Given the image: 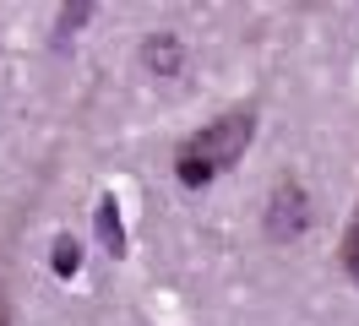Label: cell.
Returning a JSON list of instances; mask_svg holds the SVG:
<instances>
[{
    "mask_svg": "<svg viewBox=\"0 0 359 326\" xmlns=\"http://www.w3.org/2000/svg\"><path fill=\"white\" fill-rule=\"evenodd\" d=\"M343 272L359 283V212H354V223H348V234H343Z\"/></svg>",
    "mask_w": 359,
    "mask_h": 326,
    "instance_id": "6",
    "label": "cell"
},
{
    "mask_svg": "<svg viewBox=\"0 0 359 326\" xmlns=\"http://www.w3.org/2000/svg\"><path fill=\"white\" fill-rule=\"evenodd\" d=\"M311 229V196L299 179H278L267 196V239L272 245H294Z\"/></svg>",
    "mask_w": 359,
    "mask_h": 326,
    "instance_id": "2",
    "label": "cell"
},
{
    "mask_svg": "<svg viewBox=\"0 0 359 326\" xmlns=\"http://www.w3.org/2000/svg\"><path fill=\"white\" fill-rule=\"evenodd\" d=\"M88 17H93V6H66V11H60V33H71V27H82Z\"/></svg>",
    "mask_w": 359,
    "mask_h": 326,
    "instance_id": "7",
    "label": "cell"
},
{
    "mask_svg": "<svg viewBox=\"0 0 359 326\" xmlns=\"http://www.w3.org/2000/svg\"><path fill=\"white\" fill-rule=\"evenodd\" d=\"M49 266H55V278H60V283L76 278V272H82V245H76L71 234H60V239H55V256H49Z\"/></svg>",
    "mask_w": 359,
    "mask_h": 326,
    "instance_id": "5",
    "label": "cell"
},
{
    "mask_svg": "<svg viewBox=\"0 0 359 326\" xmlns=\"http://www.w3.org/2000/svg\"><path fill=\"white\" fill-rule=\"evenodd\" d=\"M93 229H98V245H104L109 256H126V223H120V201H114V196H98Z\"/></svg>",
    "mask_w": 359,
    "mask_h": 326,
    "instance_id": "4",
    "label": "cell"
},
{
    "mask_svg": "<svg viewBox=\"0 0 359 326\" xmlns=\"http://www.w3.org/2000/svg\"><path fill=\"white\" fill-rule=\"evenodd\" d=\"M0 326H11V310H6V294H0Z\"/></svg>",
    "mask_w": 359,
    "mask_h": 326,
    "instance_id": "8",
    "label": "cell"
},
{
    "mask_svg": "<svg viewBox=\"0 0 359 326\" xmlns=\"http://www.w3.org/2000/svg\"><path fill=\"white\" fill-rule=\"evenodd\" d=\"M142 71L147 76H180L185 71V43H180V33H169V27H158V33H147V43H142Z\"/></svg>",
    "mask_w": 359,
    "mask_h": 326,
    "instance_id": "3",
    "label": "cell"
},
{
    "mask_svg": "<svg viewBox=\"0 0 359 326\" xmlns=\"http://www.w3.org/2000/svg\"><path fill=\"white\" fill-rule=\"evenodd\" d=\"M250 136H256V114L250 109H234V114H218L212 125H202L185 147L175 152V174L180 185H207L218 169H229L240 152L250 147Z\"/></svg>",
    "mask_w": 359,
    "mask_h": 326,
    "instance_id": "1",
    "label": "cell"
}]
</instances>
